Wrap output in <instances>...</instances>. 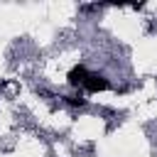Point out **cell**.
I'll list each match as a JSON object with an SVG mask.
<instances>
[{"mask_svg":"<svg viewBox=\"0 0 157 157\" xmlns=\"http://www.w3.org/2000/svg\"><path fill=\"white\" fill-rule=\"evenodd\" d=\"M83 88H86L88 93L105 91V88H108V78L101 76V74H91V71H88V76H86V81H83Z\"/></svg>","mask_w":157,"mask_h":157,"instance_id":"obj_1","label":"cell"},{"mask_svg":"<svg viewBox=\"0 0 157 157\" xmlns=\"http://www.w3.org/2000/svg\"><path fill=\"white\" fill-rule=\"evenodd\" d=\"M86 76H88V69L78 64V66H74V69L69 71V76H66V78H69V83H71V86H83Z\"/></svg>","mask_w":157,"mask_h":157,"instance_id":"obj_2","label":"cell"},{"mask_svg":"<svg viewBox=\"0 0 157 157\" xmlns=\"http://www.w3.org/2000/svg\"><path fill=\"white\" fill-rule=\"evenodd\" d=\"M66 103H69V105H83V103H86V98H76V96H66Z\"/></svg>","mask_w":157,"mask_h":157,"instance_id":"obj_3","label":"cell"}]
</instances>
